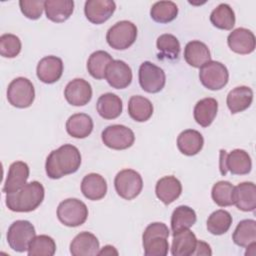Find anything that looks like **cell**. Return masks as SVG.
Masks as SVG:
<instances>
[{
    "label": "cell",
    "mask_w": 256,
    "mask_h": 256,
    "mask_svg": "<svg viewBox=\"0 0 256 256\" xmlns=\"http://www.w3.org/2000/svg\"><path fill=\"white\" fill-rule=\"evenodd\" d=\"M63 61L57 56L43 57L37 64L36 74L40 81L46 84L57 82L63 74Z\"/></svg>",
    "instance_id": "cell-15"
},
{
    "label": "cell",
    "mask_w": 256,
    "mask_h": 256,
    "mask_svg": "<svg viewBox=\"0 0 256 256\" xmlns=\"http://www.w3.org/2000/svg\"><path fill=\"white\" fill-rule=\"evenodd\" d=\"M128 114L137 122H145L153 114V104L143 96L134 95L128 101Z\"/></svg>",
    "instance_id": "cell-30"
},
{
    "label": "cell",
    "mask_w": 256,
    "mask_h": 256,
    "mask_svg": "<svg viewBox=\"0 0 256 256\" xmlns=\"http://www.w3.org/2000/svg\"><path fill=\"white\" fill-rule=\"evenodd\" d=\"M210 22L218 29L231 30L235 25V13L230 5L221 3L211 12Z\"/></svg>",
    "instance_id": "cell-35"
},
{
    "label": "cell",
    "mask_w": 256,
    "mask_h": 256,
    "mask_svg": "<svg viewBox=\"0 0 256 256\" xmlns=\"http://www.w3.org/2000/svg\"><path fill=\"white\" fill-rule=\"evenodd\" d=\"M157 198L165 205L174 202L182 193V184L175 176H164L160 178L155 186Z\"/></svg>",
    "instance_id": "cell-20"
},
{
    "label": "cell",
    "mask_w": 256,
    "mask_h": 256,
    "mask_svg": "<svg viewBox=\"0 0 256 256\" xmlns=\"http://www.w3.org/2000/svg\"><path fill=\"white\" fill-rule=\"evenodd\" d=\"M36 236L35 227L27 220L14 221L7 231V242L10 248L16 252H25L29 244Z\"/></svg>",
    "instance_id": "cell-7"
},
{
    "label": "cell",
    "mask_w": 256,
    "mask_h": 256,
    "mask_svg": "<svg viewBox=\"0 0 256 256\" xmlns=\"http://www.w3.org/2000/svg\"><path fill=\"white\" fill-rule=\"evenodd\" d=\"M98 255H118V251L112 245H106L99 250Z\"/></svg>",
    "instance_id": "cell-44"
},
{
    "label": "cell",
    "mask_w": 256,
    "mask_h": 256,
    "mask_svg": "<svg viewBox=\"0 0 256 256\" xmlns=\"http://www.w3.org/2000/svg\"><path fill=\"white\" fill-rule=\"evenodd\" d=\"M29 166L23 161H15L9 166L8 174L3 186L4 193H13L22 188L29 177Z\"/></svg>",
    "instance_id": "cell-19"
},
{
    "label": "cell",
    "mask_w": 256,
    "mask_h": 256,
    "mask_svg": "<svg viewBox=\"0 0 256 256\" xmlns=\"http://www.w3.org/2000/svg\"><path fill=\"white\" fill-rule=\"evenodd\" d=\"M29 256H53L56 252V243L48 235L35 236L28 247Z\"/></svg>",
    "instance_id": "cell-38"
},
{
    "label": "cell",
    "mask_w": 256,
    "mask_h": 256,
    "mask_svg": "<svg viewBox=\"0 0 256 256\" xmlns=\"http://www.w3.org/2000/svg\"><path fill=\"white\" fill-rule=\"evenodd\" d=\"M132 70L130 66L122 60H113L106 69L105 79L108 84L115 89H124L132 82Z\"/></svg>",
    "instance_id": "cell-13"
},
{
    "label": "cell",
    "mask_w": 256,
    "mask_h": 256,
    "mask_svg": "<svg viewBox=\"0 0 256 256\" xmlns=\"http://www.w3.org/2000/svg\"><path fill=\"white\" fill-rule=\"evenodd\" d=\"M45 1L43 0H20L19 7L25 17L37 20L41 17L44 10Z\"/></svg>",
    "instance_id": "cell-42"
},
{
    "label": "cell",
    "mask_w": 256,
    "mask_h": 256,
    "mask_svg": "<svg viewBox=\"0 0 256 256\" xmlns=\"http://www.w3.org/2000/svg\"><path fill=\"white\" fill-rule=\"evenodd\" d=\"M64 97L70 105L84 106L92 98V87L88 81L82 78H75L66 85Z\"/></svg>",
    "instance_id": "cell-12"
},
{
    "label": "cell",
    "mask_w": 256,
    "mask_h": 256,
    "mask_svg": "<svg viewBox=\"0 0 256 256\" xmlns=\"http://www.w3.org/2000/svg\"><path fill=\"white\" fill-rule=\"evenodd\" d=\"M199 79L205 88L216 91L227 85L229 72L224 64L211 60L200 68Z\"/></svg>",
    "instance_id": "cell-9"
},
{
    "label": "cell",
    "mask_w": 256,
    "mask_h": 256,
    "mask_svg": "<svg viewBox=\"0 0 256 256\" xmlns=\"http://www.w3.org/2000/svg\"><path fill=\"white\" fill-rule=\"evenodd\" d=\"M218 111L216 99L207 97L199 100L194 107L193 116L195 121L202 127H208L214 121Z\"/></svg>",
    "instance_id": "cell-29"
},
{
    "label": "cell",
    "mask_w": 256,
    "mask_h": 256,
    "mask_svg": "<svg viewBox=\"0 0 256 256\" xmlns=\"http://www.w3.org/2000/svg\"><path fill=\"white\" fill-rule=\"evenodd\" d=\"M233 242L246 248L248 245L256 242V221L253 219H244L240 221L232 235Z\"/></svg>",
    "instance_id": "cell-32"
},
{
    "label": "cell",
    "mask_w": 256,
    "mask_h": 256,
    "mask_svg": "<svg viewBox=\"0 0 256 256\" xmlns=\"http://www.w3.org/2000/svg\"><path fill=\"white\" fill-rule=\"evenodd\" d=\"M57 217L68 227H77L84 224L88 217V208L77 198H68L58 205Z\"/></svg>",
    "instance_id": "cell-5"
},
{
    "label": "cell",
    "mask_w": 256,
    "mask_h": 256,
    "mask_svg": "<svg viewBox=\"0 0 256 256\" xmlns=\"http://www.w3.org/2000/svg\"><path fill=\"white\" fill-rule=\"evenodd\" d=\"M35 99V89L32 82L25 77L13 79L7 88V100L16 108H28Z\"/></svg>",
    "instance_id": "cell-6"
},
{
    "label": "cell",
    "mask_w": 256,
    "mask_h": 256,
    "mask_svg": "<svg viewBox=\"0 0 256 256\" xmlns=\"http://www.w3.org/2000/svg\"><path fill=\"white\" fill-rule=\"evenodd\" d=\"M100 250L99 240L88 231L77 234L70 243V253L72 256H95Z\"/></svg>",
    "instance_id": "cell-17"
},
{
    "label": "cell",
    "mask_w": 256,
    "mask_h": 256,
    "mask_svg": "<svg viewBox=\"0 0 256 256\" xmlns=\"http://www.w3.org/2000/svg\"><path fill=\"white\" fill-rule=\"evenodd\" d=\"M22 43L14 34H3L0 37V54L5 58H14L21 52Z\"/></svg>",
    "instance_id": "cell-41"
},
{
    "label": "cell",
    "mask_w": 256,
    "mask_h": 256,
    "mask_svg": "<svg viewBox=\"0 0 256 256\" xmlns=\"http://www.w3.org/2000/svg\"><path fill=\"white\" fill-rule=\"evenodd\" d=\"M197 238L190 229L173 232L171 254L173 256H193Z\"/></svg>",
    "instance_id": "cell-21"
},
{
    "label": "cell",
    "mask_w": 256,
    "mask_h": 256,
    "mask_svg": "<svg viewBox=\"0 0 256 256\" xmlns=\"http://www.w3.org/2000/svg\"><path fill=\"white\" fill-rule=\"evenodd\" d=\"M46 17L55 23H62L70 18L74 10L73 0H46L44 4Z\"/></svg>",
    "instance_id": "cell-26"
},
{
    "label": "cell",
    "mask_w": 256,
    "mask_h": 256,
    "mask_svg": "<svg viewBox=\"0 0 256 256\" xmlns=\"http://www.w3.org/2000/svg\"><path fill=\"white\" fill-rule=\"evenodd\" d=\"M233 204L241 211L252 212L256 208V186L253 182H242L234 186Z\"/></svg>",
    "instance_id": "cell-18"
},
{
    "label": "cell",
    "mask_w": 256,
    "mask_h": 256,
    "mask_svg": "<svg viewBox=\"0 0 256 256\" xmlns=\"http://www.w3.org/2000/svg\"><path fill=\"white\" fill-rule=\"evenodd\" d=\"M113 61L112 56L103 50L93 52L87 61V70L89 74L98 80L105 78L107 66Z\"/></svg>",
    "instance_id": "cell-33"
},
{
    "label": "cell",
    "mask_w": 256,
    "mask_h": 256,
    "mask_svg": "<svg viewBox=\"0 0 256 256\" xmlns=\"http://www.w3.org/2000/svg\"><path fill=\"white\" fill-rule=\"evenodd\" d=\"M229 48L241 55L250 54L255 50L256 40L253 32L246 28H236L227 37Z\"/></svg>",
    "instance_id": "cell-16"
},
{
    "label": "cell",
    "mask_w": 256,
    "mask_h": 256,
    "mask_svg": "<svg viewBox=\"0 0 256 256\" xmlns=\"http://www.w3.org/2000/svg\"><path fill=\"white\" fill-rule=\"evenodd\" d=\"M232 225L231 214L223 209L216 210L207 219V230L213 235L225 234Z\"/></svg>",
    "instance_id": "cell-36"
},
{
    "label": "cell",
    "mask_w": 256,
    "mask_h": 256,
    "mask_svg": "<svg viewBox=\"0 0 256 256\" xmlns=\"http://www.w3.org/2000/svg\"><path fill=\"white\" fill-rule=\"evenodd\" d=\"M96 109L102 118L106 120L116 119L122 113V100L114 93L102 94L97 100Z\"/></svg>",
    "instance_id": "cell-27"
},
{
    "label": "cell",
    "mask_w": 256,
    "mask_h": 256,
    "mask_svg": "<svg viewBox=\"0 0 256 256\" xmlns=\"http://www.w3.org/2000/svg\"><path fill=\"white\" fill-rule=\"evenodd\" d=\"M103 143L114 150H125L130 148L135 141L134 132L127 126L113 124L107 126L101 133Z\"/></svg>",
    "instance_id": "cell-11"
},
{
    "label": "cell",
    "mask_w": 256,
    "mask_h": 256,
    "mask_svg": "<svg viewBox=\"0 0 256 256\" xmlns=\"http://www.w3.org/2000/svg\"><path fill=\"white\" fill-rule=\"evenodd\" d=\"M233 190L234 186L229 181H218L211 190L212 200L220 207L231 206L233 205Z\"/></svg>",
    "instance_id": "cell-40"
},
{
    "label": "cell",
    "mask_w": 256,
    "mask_h": 256,
    "mask_svg": "<svg viewBox=\"0 0 256 256\" xmlns=\"http://www.w3.org/2000/svg\"><path fill=\"white\" fill-rule=\"evenodd\" d=\"M178 15V7L172 1H158L150 9L151 18L157 23H169Z\"/></svg>",
    "instance_id": "cell-37"
},
{
    "label": "cell",
    "mask_w": 256,
    "mask_h": 256,
    "mask_svg": "<svg viewBox=\"0 0 256 256\" xmlns=\"http://www.w3.org/2000/svg\"><path fill=\"white\" fill-rule=\"evenodd\" d=\"M156 47L159 51L158 59L173 61L178 59L180 54V42L176 36L166 33L157 38Z\"/></svg>",
    "instance_id": "cell-31"
},
{
    "label": "cell",
    "mask_w": 256,
    "mask_h": 256,
    "mask_svg": "<svg viewBox=\"0 0 256 256\" xmlns=\"http://www.w3.org/2000/svg\"><path fill=\"white\" fill-rule=\"evenodd\" d=\"M81 192L89 200H101L107 193V182L100 174L89 173L82 179Z\"/></svg>",
    "instance_id": "cell-22"
},
{
    "label": "cell",
    "mask_w": 256,
    "mask_h": 256,
    "mask_svg": "<svg viewBox=\"0 0 256 256\" xmlns=\"http://www.w3.org/2000/svg\"><path fill=\"white\" fill-rule=\"evenodd\" d=\"M197 220L195 211L186 205L178 206L174 209L171 215V230L177 232L183 229H189Z\"/></svg>",
    "instance_id": "cell-34"
},
{
    "label": "cell",
    "mask_w": 256,
    "mask_h": 256,
    "mask_svg": "<svg viewBox=\"0 0 256 256\" xmlns=\"http://www.w3.org/2000/svg\"><path fill=\"white\" fill-rule=\"evenodd\" d=\"M114 187L121 198L132 200L142 191L143 180L137 171L133 169H123L115 176Z\"/></svg>",
    "instance_id": "cell-8"
},
{
    "label": "cell",
    "mask_w": 256,
    "mask_h": 256,
    "mask_svg": "<svg viewBox=\"0 0 256 256\" xmlns=\"http://www.w3.org/2000/svg\"><path fill=\"white\" fill-rule=\"evenodd\" d=\"M139 84L148 93L160 92L166 83V75L162 68L150 61H144L138 72Z\"/></svg>",
    "instance_id": "cell-10"
},
{
    "label": "cell",
    "mask_w": 256,
    "mask_h": 256,
    "mask_svg": "<svg viewBox=\"0 0 256 256\" xmlns=\"http://www.w3.org/2000/svg\"><path fill=\"white\" fill-rule=\"evenodd\" d=\"M81 165V154L72 144H64L50 152L46 159V174L51 179H60L65 175L75 173Z\"/></svg>",
    "instance_id": "cell-1"
},
{
    "label": "cell",
    "mask_w": 256,
    "mask_h": 256,
    "mask_svg": "<svg viewBox=\"0 0 256 256\" xmlns=\"http://www.w3.org/2000/svg\"><path fill=\"white\" fill-rule=\"evenodd\" d=\"M252 168L251 157L243 149H234L227 153L225 150H220L219 170L221 175H226L229 171L233 175H246L250 173Z\"/></svg>",
    "instance_id": "cell-3"
},
{
    "label": "cell",
    "mask_w": 256,
    "mask_h": 256,
    "mask_svg": "<svg viewBox=\"0 0 256 256\" xmlns=\"http://www.w3.org/2000/svg\"><path fill=\"white\" fill-rule=\"evenodd\" d=\"M144 254L146 256H166L169 251L168 237L163 235H152L142 237Z\"/></svg>",
    "instance_id": "cell-39"
},
{
    "label": "cell",
    "mask_w": 256,
    "mask_h": 256,
    "mask_svg": "<svg viewBox=\"0 0 256 256\" xmlns=\"http://www.w3.org/2000/svg\"><path fill=\"white\" fill-rule=\"evenodd\" d=\"M204 145L202 134L194 129H186L182 131L177 138V147L179 151L186 156H194L198 154Z\"/></svg>",
    "instance_id": "cell-25"
},
{
    "label": "cell",
    "mask_w": 256,
    "mask_h": 256,
    "mask_svg": "<svg viewBox=\"0 0 256 256\" xmlns=\"http://www.w3.org/2000/svg\"><path fill=\"white\" fill-rule=\"evenodd\" d=\"M253 101V91L248 86H237L227 95L226 104L232 114L242 112L250 107Z\"/></svg>",
    "instance_id": "cell-24"
},
{
    "label": "cell",
    "mask_w": 256,
    "mask_h": 256,
    "mask_svg": "<svg viewBox=\"0 0 256 256\" xmlns=\"http://www.w3.org/2000/svg\"><path fill=\"white\" fill-rule=\"evenodd\" d=\"M137 38L136 25L128 20H122L111 26L106 34V41L115 50H125L132 46Z\"/></svg>",
    "instance_id": "cell-4"
},
{
    "label": "cell",
    "mask_w": 256,
    "mask_h": 256,
    "mask_svg": "<svg viewBox=\"0 0 256 256\" xmlns=\"http://www.w3.org/2000/svg\"><path fill=\"white\" fill-rule=\"evenodd\" d=\"M184 59L190 66L201 68L204 64L211 61L210 50L205 43L199 40L190 41L184 48Z\"/></svg>",
    "instance_id": "cell-23"
},
{
    "label": "cell",
    "mask_w": 256,
    "mask_h": 256,
    "mask_svg": "<svg viewBox=\"0 0 256 256\" xmlns=\"http://www.w3.org/2000/svg\"><path fill=\"white\" fill-rule=\"evenodd\" d=\"M116 4L112 0H88L84 5V13L93 24L106 22L115 12Z\"/></svg>",
    "instance_id": "cell-14"
},
{
    "label": "cell",
    "mask_w": 256,
    "mask_h": 256,
    "mask_svg": "<svg viewBox=\"0 0 256 256\" xmlns=\"http://www.w3.org/2000/svg\"><path fill=\"white\" fill-rule=\"evenodd\" d=\"M93 127L94 124L92 118L85 113L73 114L66 121L67 133L77 139L88 137L91 134Z\"/></svg>",
    "instance_id": "cell-28"
},
{
    "label": "cell",
    "mask_w": 256,
    "mask_h": 256,
    "mask_svg": "<svg viewBox=\"0 0 256 256\" xmlns=\"http://www.w3.org/2000/svg\"><path fill=\"white\" fill-rule=\"evenodd\" d=\"M44 196L43 185L38 181H31L16 192L7 193L5 203L13 212H31L41 205Z\"/></svg>",
    "instance_id": "cell-2"
},
{
    "label": "cell",
    "mask_w": 256,
    "mask_h": 256,
    "mask_svg": "<svg viewBox=\"0 0 256 256\" xmlns=\"http://www.w3.org/2000/svg\"><path fill=\"white\" fill-rule=\"evenodd\" d=\"M201 255L210 256V255H212V250H211L209 244H207L204 241L198 240L197 245H196V249L193 253V256H201Z\"/></svg>",
    "instance_id": "cell-43"
}]
</instances>
